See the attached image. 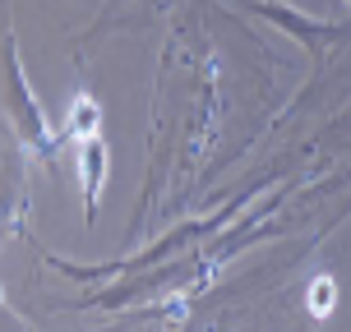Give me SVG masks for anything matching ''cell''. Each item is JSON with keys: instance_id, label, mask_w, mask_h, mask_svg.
Listing matches in <instances>:
<instances>
[{"instance_id": "obj_1", "label": "cell", "mask_w": 351, "mask_h": 332, "mask_svg": "<svg viewBox=\"0 0 351 332\" xmlns=\"http://www.w3.org/2000/svg\"><path fill=\"white\" fill-rule=\"evenodd\" d=\"M310 309H315V314H328V309H333V281L328 277L319 281V286H310Z\"/></svg>"}]
</instances>
